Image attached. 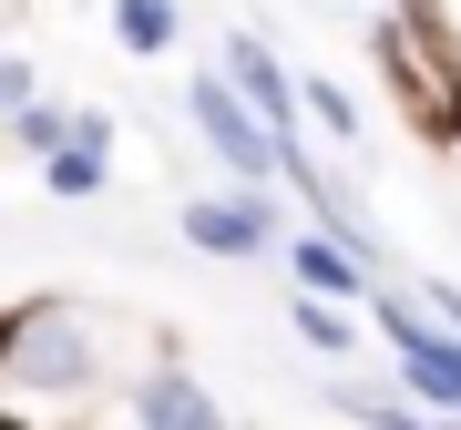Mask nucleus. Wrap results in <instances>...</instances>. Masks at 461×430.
Returning a JSON list of instances; mask_svg holds the SVG:
<instances>
[{
  "label": "nucleus",
  "mask_w": 461,
  "mask_h": 430,
  "mask_svg": "<svg viewBox=\"0 0 461 430\" xmlns=\"http://www.w3.org/2000/svg\"><path fill=\"white\" fill-rule=\"evenodd\" d=\"M123 430H236L226 420V399H215L195 369H175V359H154L144 380L123 390Z\"/></svg>",
  "instance_id": "39448f33"
},
{
  "label": "nucleus",
  "mask_w": 461,
  "mask_h": 430,
  "mask_svg": "<svg viewBox=\"0 0 461 430\" xmlns=\"http://www.w3.org/2000/svg\"><path fill=\"white\" fill-rule=\"evenodd\" d=\"M32 93H41V83H32V62H21V51H0V123H11Z\"/></svg>",
  "instance_id": "ddd939ff"
},
{
  "label": "nucleus",
  "mask_w": 461,
  "mask_h": 430,
  "mask_svg": "<svg viewBox=\"0 0 461 430\" xmlns=\"http://www.w3.org/2000/svg\"><path fill=\"white\" fill-rule=\"evenodd\" d=\"M369 328L390 338V359H400V380H411V399H430V410L461 420V338L430 328V318H420L411 298H390V287L369 298Z\"/></svg>",
  "instance_id": "7ed1b4c3"
},
{
  "label": "nucleus",
  "mask_w": 461,
  "mask_h": 430,
  "mask_svg": "<svg viewBox=\"0 0 461 430\" xmlns=\"http://www.w3.org/2000/svg\"><path fill=\"white\" fill-rule=\"evenodd\" d=\"M339 410L359 420V430H441V420H420V410H400V399H369V390H339Z\"/></svg>",
  "instance_id": "f8f14e48"
},
{
  "label": "nucleus",
  "mask_w": 461,
  "mask_h": 430,
  "mask_svg": "<svg viewBox=\"0 0 461 430\" xmlns=\"http://www.w3.org/2000/svg\"><path fill=\"white\" fill-rule=\"evenodd\" d=\"M277 184H226V195H185V246L215 266H257L277 256Z\"/></svg>",
  "instance_id": "f03ea898"
},
{
  "label": "nucleus",
  "mask_w": 461,
  "mask_h": 430,
  "mask_svg": "<svg viewBox=\"0 0 461 430\" xmlns=\"http://www.w3.org/2000/svg\"><path fill=\"white\" fill-rule=\"evenodd\" d=\"M185 123L205 133V154H215V165H226L236 184H277L287 144H277V133L247 113V93H236L226 72H185Z\"/></svg>",
  "instance_id": "f257e3e1"
},
{
  "label": "nucleus",
  "mask_w": 461,
  "mask_h": 430,
  "mask_svg": "<svg viewBox=\"0 0 461 430\" xmlns=\"http://www.w3.org/2000/svg\"><path fill=\"white\" fill-rule=\"evenodd\" d=\"M297 113H308L318 133H339V144H348V133H359V103H348V93L329 83V72H308V83H297Z\"/></svg>",
  "instance_id": "9d476101"
},
{
  "label": "nucleus",
  "mask_w": 461,
  "mask_h": 430,
  "mask_svg": "<svg viewBox=\"0 0 461 430\" xmlns=\"http://www.w3.org/2000/svg\"><path fill=\"white\" fill-rule=\"evenodd\" d=\"M287 318H297V338H308L318 359H359V318H348L339 298H308V287H297V298H287Z\"/></svg>",
  "instance_id": "1a4fd4ad"
},
{
  "label": "nucleus",
  "mask_w": 461,
  "mask_h": 430,
  "mask_svg": "<svg viewBox=\"0 0 461 430\" xmlns=\"http://www.w3.org/2000/svg\"><path fill=\"white\" fill-rule=\"evenodd\" d=\"M103 184H113V123H103V113H72L62 154H41V195L51 205H93Z\"/></svg>",
  "instance_id": "0eeeda50"
},
{
  "label": "nucleus",
  "mask_w": 461,
  "mask_h": 430,
  "mask_svg": "<svg viewBox=\"0 0 461 430\" xmlns=\"http://www.w3.org/2000/svg\"><path fill=\"white\" fill-rule=\"evenodd\" d=\"M277 256H287V277L308 287V298H339V308H369V298H379V256H359V246L329 236V226H287Z\"/></svg>",
  "instance_id": "20e7f679"
},
{
  "label": "nucleus",
  "mask_w": 461,
  "mask_h": 430,
  "mask_svg": "<svg viewBox=\"0 0 461 430\" xmlns=\"http://www.w3.org/2000/svg\"><path fill=\"white\" fill-rule=\"evenodd\" d=\"M62 133H72V113H62V103H41V93L11 113V144H21V154H62Z\"/></svg>",
  "instance_id": "9b49d317"
},
{
  "label": "nucleus",
  "mask_w": 461,
  "mask_h": 430,
  "mask_svg": "<svg viewBox=\"0 0 461 430\" xmlns=\"http://www.w3.org/2000/svg\"><path fill=\"white\" fill-rule=\"evenodd\" d=\"M226 83L247 93V113L277 133V144H308V113H297V72H287L257 31H226Z\"/></svg>",
  "instance_id": "423d86ee"
},
{
  "label": "nucleus",
  "mask_w": 461,
  "mask_h": 430,
  "mask_svg": "<svg viewBox=\"0 0 461 430\" xmlns=\"http://www.w3.org/2000/svg\"><path fill=\"white\" fill-rule=\"evenodd\" d=\"M113 41L133 51V62H165V51L185 41V0H113Z\"/></svg>",
  "instance_id": "6e6552de"
},
{
  "label": "nucleus",
  "mask_w": 461,
  "mask_h": 430,
  "mask_svg": "<svg viewBox=\"0 0 461 430\" xmlns=\"http://www.w3.org/2000/svg\"><path fill=\"white\" fill-rule=\"evenodd\" d=\"M430 318H441V328L461 338V287H441V277H430Z\"/></svg>",
  "instance_id": "4468645a"
}]
</instances>
